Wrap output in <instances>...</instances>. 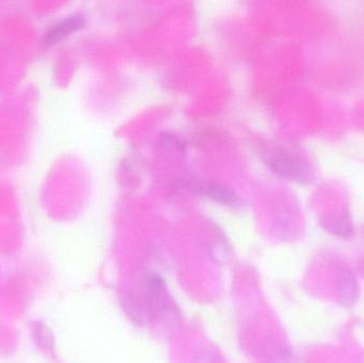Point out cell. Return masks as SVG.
Returning a JSON list of instances; mask_svg holds the SVG:
<instances>
[{"label": "cell", "instance_id": "1", "mask_svg": "<svg viewBox=\"0 0 364 363\" xmlns=\"http://www.w3.org/2000/svg\"><path fill=\"white\" fill-rule=\"evenodd\" d=\"M143 312L148 317L166 319L174 315V303L166 289L163 277L158 273L146 275L143 283Z\"/></svg>", "mask_w": 364, "mask_h": 363}, {"label": "cell", "instance_id": "2", "mask_svg": "<svg viewBox=\"0 0 364 363\" xmlns=\"http://www.w3.org/2000/svg\"><path fill=\"white\" fill-rule=\"evenodd\" d=\"M268 164L272 173L280 178L295 183H307L310 180L311 171L300 157L286 150H276L268 156Z\"/></svg>", "mask_w": 364, "mask_h": 363}, {"label": "cell", "instance_id": "3", "mask_svg": "<svg viewBox=\"0 0 364 363\" xmlns=\"http://www.w3.org/2000/svg\"><path fill=\"white\" fill-rule=\"evenodd\" d=\"M85 16L83 14H73L61 20L48 29L45 34L44 42L46 45H54L65 40L67 36L82 29L85 25Z\"/></svg>", "mask_w": 364, "mask_h": 363}, {"label": "cell", "instance_id": "4", "mask_svg": "<svg viewBox=\"0 0 364 363\" xmlns=\"http://www.w3.org/2000/svg\"><path fill=\"white\" fill-rule=\"evenodd\" d=\"M337 291L339 301L344 307H351L358 299V283L355 274L347 266L337 269Z\"/></svg>", "mask_w": 364, "mask_h": 363}, {"label": "cell", "instance_id": "5", "mask_svg": "<svg viewBox=\"0 0 364 363\" xmlns=\"http://www.w3.org/2000/svg\"><path fill=\"white\" fill-rule=\"evenodd\" d=\"M201 192L215 203L224 206H237L240 203L239 197L233 190L225 185L215 183H207L201 185Z\"/></svg>", "mask_w": 364, "mask_h": 363}, {"label": "cell", "instance_id": "6", "mask_svg": "<svg viewBox=\"0 0 364 363\" xmlns=\"http://www.w3.org/2000/svg\"><path fill=\"white\" fill-rule=\"evenodd\" d=\"M322 226L327 232L341 238H347L354 232L353 220L347 209L343 210L341 213L333 216L331 219L323 220Z\"/></svg>", "mask_w": 364, "mask_h": 363}, {"label": "cell", "instance_id": "7", "mask_svg": "<svg viewBox=\"0 0 364 363\" xmlns=\"http://www.w3.org/2000/svg\"><path fill=\"white\" fill-rule=\"evenodd\" d=\"M266 363H298L294 352L286 344L272 341L265 346L264 352Z\"/></svg>", "mask_w": 364, "mask_h": 363}, {"label": "cell", "instance_id": "8", "mask_svg": "<svg viewBox=\"0 0 364 363\" xmlns=\"http://www.w3.org/2000/svg\"><path fill=\"white\" fill-rule=\"evenodd\" d=\"M32 336L38 348L44 352L50 353L54 348L52 332L42 323H34L32 326Z\"/></svg>", "mask_w": 364, "mask_h": 363}, {"label": "cell", "instance_id": "9", "mask_svg": "<svg viewBox=\"0 0 364 363\" xmlns=\"http://www.w3.org/2000/svg\"><path fill=\"white\" fill-rule=\"evenodd\" d=\"M161 144L163 145L164 148L176 150H184V148L187 146L184 140H181L180 138L174 136V134H168V132L162 134Z\"/></svg>", "mask_w": 364, "mask_h": 363}]
</instances>
